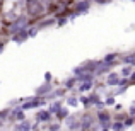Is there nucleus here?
I'll return each mask as SVG.
<instances>
[{
  "mask_svg": "<svg viewBox=\"0 0 135 131\" xmlns=\"http://www.w3.org/2000/svg\"><path fill=\"white\" fill-rule=\"evenodd\" d=\"M91 3H92V0H80L79 3H75V12H77V15H79V14H82V12H87V10H89V7H91Z\"/></svg>",
  "mask_w": 135,
  "mask_h": 131,
  "instance_id": "nucleus-1",
  "label": "nucleus"
},
{
  "mask_svg": "<svg viewBox=\"0 0 135 131\" xmlns=\"http://www.w3.org/2000/svg\"><path fill=\"white\" fill-rule=\"evenodd\" d=\"M120 80H122V75L120 73H109L106 77V83L108 85H120Z\"/></svg>",
  "mask_w": 135,
  "mask_h": 131,
  "instance_id": "nucleus-2",
  "label": "nucleus"
},
{
  "mask_svg": "<svg viewBox=\"0 0 135 131\" xmlns=\"http://www.w3.org/2000/svg\"><path fill=\"white\" fill-rule=\"evenodd\" d=\"M27 38H29V34H27V31H26V29L17 31V33L14 34V41H17V43H22L24 39H27Z\"/></svg>",
  "mask_w": 135,
  "mask_h": 131,
  "instance_id": "nucleus-3",
  "label": "nucleus"
},
{
  "mask_svg": "<svg viewBox=\"0 0 135 131\" xmlns=\"http://www.w3.org/2000/svg\"><path fill=\"white\" fill-rule=\"evenodd\" d=\"M50 90H51V83H45L43 87L38 88V94H46V92H50Z\"/></svg>",
  "mask_w": 135,
  "mask_h": 131,
  "instance_id": "nucleus-4",
  "label": "nucleus"
},
{
  "mask_svg": "<svg viewBox=\"0 0 135 131\" xmlns=\"http://www.w3.org/2000/svg\"><path fill=\"white\" fill-rule=\"evenodd\" d=\"M116 58H118V55H116V53H111V55H108V56L104 58V63H113Z\"/></svg>",
  "mask_w": 135,
  "mask_h": 131,
  "instance_id": "nucleus-5",
  "label": "nucleus"
},
{
  "mask_svg": "<svg viewBox=\"0 0 135 131\" xmlns=\"http://www.w3.org/2000/svg\"><path fill=\"white\" fill-rule=\"evenodd\" d=\"M132 75V68L130 66H125V68L122 70V77H130Z\"/></svg>",
  "mask_w": 135,
  "mask_h": 131,
  "instance_id": "nucleus-6",
  "label": "nucleus"
},
{
  "mask_svg": "<svg viewBox=\"0 0 135 131\" xmlns=\"http://www.w3.org/2000/svg\"><path fill=\"white\" fill-rule=\"evenodd\" d=\"M106 104H109V106H111V104H115V99H113V97L106 99Z\"/></svg>",
  "mask_w": 135,
  "mask_h": 131,
  "instance_id": "nucleus-7",
  "label": "nucleus"
},
{
  "mask_svg": "<svg viewBox=\"0 0 135 131\" xmlns=\"http://www.w3.org/2000/svg\"><path fill=\"white\" fill-rule=\"evenodd\" d=\"M69 104L70 106H75L77 104V99H69Z\"/></svg>",
  "mask_w": 135,
  "mask_h": 131,
  "instance_id": "nucleus-8",
  "label": "nucleus"
},
{
  "mask_svg": "<svg viewBox=\"0 0 135 131\" xmlns=\"http://www.w3.org/2000/svg\"><path fill=\"white\" fill-rule=\"evenodd\" d=\"M94 2H98V3H109L111 0H94Z\"/></svg>",
  "mask_w": 135,
  "mask_h": 131,
  "instance_id": "nucleus-9",
  "label": "nucleus"
},
{
  "mask_svg": "<svg viewBox=\"0 0 135 131\" xmlns=\"http://www.w3.org/2000/svg\"><path fill=\"white\" fill-rule=\"evenodd\" d=\"M3 46H5V43H2V41H0V51L3 49Z\"/></svg>",
  "mask_w": 135,
  "mask_h": 131,
  "instance_id": "nucleus-10",
  "label": "nucleus"
},
{
  "mask_svg": "<svg viewBox=\"0 0 135 131\" xmlns=\"http://www.w3.org/2000/svg\"><path fill=\"white\" fill-rule=\"evenodd\" d=\"M132 2H135V0H132Z\"/></svg>",
  "mask_w": 135,
  "mask_h": 131,
  "instance_id": "nucleus-11",
  "label": "nucleus"
}]
</instances>
